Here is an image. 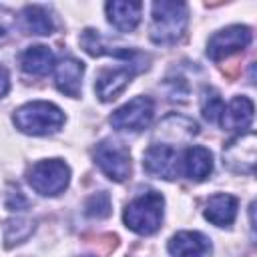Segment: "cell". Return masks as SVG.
Returning a JSON list of instances; mask_svg holds the SVG:
<instances>
[{
	"mask_svg": "<svg viewBox=\"0 0 257 257\" xmlns=\"http://www.w3.org/2000/svg\"><path fill=\"white\" fill-rule=\"evenodd\" d=\"M249 42H251V28L241 26V24L227 26L209 38L207 56L211 60H221V58L231 56L233 52L243 50L245 46H249Z\"/></svg>",
	"mask_w": 257,
	"mask_h": 257,
	"instance_id": "cell-7",
	"label": "cell"
},
{
	"mask_svg": "<svg viewBox=\"0 0 257 257\" xmlns=\"http://www.w3.org/2000/svg\"><path fill=\"white\" fill-rule=\"evenodd\" d=\"M6 207L12 209V211L26 207V199L22 197V193H20L18 189H16V191H10V193L6 195Z\"/></svg>",
	"mask_w": 257,
	"mask_h": 257,
	"instance_id": "cell-23",
	"label": "cell"
},
{
	"mask_svg": "<svg viewBox=\"0 0 257 257\" xmlns=\"http://www.w3.org/2000/svg\"><path fill=\"white\" fill-rule=\"evenodd\" d=\"M110 197L108 193L100 191V193H94L92 197H88L86 205H84V213L88 217H94V219H104L110 215Z\"/></svg>",
	"mask_w": 257,
	"mask_h": 257,
	"instance_id": "cell-21",
	"label": "cell"
},
{
	"mask_svg": "<svg viewBox=\"0 0 257 257\" xmlns=\"http://www.w3.org/2000/svg\"><path fill=\"white\" fill-rule=\"evenodd\" d=\"M155 114V104L149 96H135L120 108H116L110 116V124L116 131H131L139 133L145 131Z\"/></svg>",
	"mask_w": 257,
	"mask_h": 257,
	"instance_id": "cell-6",
	"label": "cell"
},
{
	"mask_svg": "<svg viewBox=\"0 0 257 257\" xmlns=\"http://www.w3.org/2000/svg\"><path fill=\"white\" fill-rule=\"evenodd\" d=\"M106 18L108 22L120 30V32H131L137 28L139 20H141V10L143 4L141 2H122V0H112L106 2Z\"/></svg>",
	"mask_w": 257,
	"mask_h": 257,
	"instance_id": "cell-13",
	"label": "cell"
},
{
	"mask_svg": "<svg viewBox=\"0 0 257 257\" xmlns=\"http://www.w3.org/2000/svg\"><path fill=\"white\" fill-rule=\"evenodd\" d=\"M80 44H82V48H84L90 56H102V54H112V56H116V54L104 44V40L100 38V34H98L96 30H92V28H86V30L82 32ZM116 58H118V56H116Z\"/></svg>",
	"mask_w": 257,
	"mask_h": 257,
	"instance_id": "cell-20",
	"label": "cell"
},
{
	"mask_svg": "<svg viewBox=\"0 0 257 257\" xmlns=\"http://www.w3.org/2000/svg\"><path fill=\"white\" fill-rule=\"evenodd\" d=\"M221 126L229 131H245L253 122V102L247 96H235L221 114Z\"/></svg>",
	"mask_w": 257,
	"mask_h": 257,
	"instance_id": "cell-15",
	"label": "cell"
},
{
	"mask_svg": "<svg viewBox=\"0 0 257 257\" xmlns=\"http://www.w3.org/2000/svg\"><path fill=\"white\" fill-rule=\"evenodd\" d=\"M163 207L165 199L157 191H147L139 197H135L126 209H124V225L135 231L137 235H153L159 231L163 221Z\"/></svg>",
	"mask_w": 257,
	"mask_h": 257,
	"instance_id": "cell-2",
	"label": "cell"
},
{
	"mask_svg": "<svg viewBox=\"0 0 257 257\" xmlns=\"http://www.w3.org/2000/svg\"><path fill=\"white\" fill-rule=\"evenodd\" d=\"M8 88H10V76H8L6 66H2V64H0V98H2V96H6Z\"/></svg>",
	"mask_w": 257,
	"mask_h": 257,
	"instance_id": "cell-24",
	"label": "cell"
},
{
	"mask_svg": "<svg viewBox=\"0 0 257 257\" xmlns=\"http://www.w3.org/2000/svg\"><path fill=\"white\" fill-rule=\"evenodd\" d=\"M187 28V6L183 2H155L151 38L157 44L177 42Z\"/></svg>",
	"mask_w": 257,
	"mask_h": 257,
	"instance_id": "cell-3",
	"label": "cell"
},
{
	"mask_svg": "<svg viewBox=\"0 0 257 257\" xmlns=\"http://www.w3.org/2000/svg\"><path fill=\"white\" fill-rule=\"evenodd\" d=\"M225 102L221 98V94L215 88H205L203 96H201V112L209 122H219L221 114H223Z\"/></svg>",
	"mask_w": 257,
	"mask_h": 257,
	"instance_id": "cell-19",
	"label": "cell"
},
{
	"mask_svg": "<svg viewBox=\"0 0 257 257\" xmlns=\"http://www.w3.org/2000/svg\"><path fill=\"white\" fill-rule=\"evenodd\" d=\"M181 171L193 181L207 179L213 171L211 151L205 149V147H187L183 157H181Z\"/></svg>",
	"mask_w": 257,
	"mask_h": 257,
	"instance_id": "cell-14",
	"label": "cell"
},
{
	"mask_svg": "<svg viewBox=\"0 0 257 257\" xmlns=\"http://www.w3.org/2000/svg\"><path fill=\"white\" fill-rule=\"evenodd\" d=\"M94 161L110 181H124L131 175V153L118 141H102L94 149Z\"/></svg>",
	"mask_w": 257,
	"mask_h": 257,
	"instance_id": "cell-5",
	"label": "cell"
},
{
	"mask_svg": "<svg viewBox=\"0 0 257 257\" xmlns=\"http://www.w3.org/2000/svg\"><path fill=\"white\" fill-rule=\"evenodd\" d=\"M32 221H26V219H16V221H8V225H6V245H12V243H20V241H24L30 233H32V229H24L22 231V227H26V225H30Z\"/></svg>",
	"mask_w": 257,
	"mask_h": 257,
	"instance_id": "cell-22",
	"label": "cell"
},
{
	"mask_svg": "<svg viewBox=\"0 0 257 257\" xmlns=\"http://www.w3.org/2000/svg\"><path fill=\"white\" fill-rule=\"evenodd\" d=\"M12 120L18 131L32 137H42L56 133L64 124V112L48 100H32L16 108Z\"/></svg>",
	"mask_w": 257,
	"mask_h": 257,
	"instance_id": "cell-1",
	"label": "cell"
},
{
	"mask_svg": "<svg viewBox=\"0 0 257 257\" xmlns=\"http://www.w3.org/2000/svg\"><path fill=\"white\" fill-rule=\"evenodd\" d=\"M20 24H22V30H26L28 34H38V36L52 34L54 30V22L50 14L40 6H26L20 12Z\"/></svg>",
	"mask_w": 257,
	"mask_h": 257,
	"instance_id": "cell-18",
	"label": "cell"
},
{
	"mask_svg": "<svg viewBox=\"0 0 257 257\" xmlns=\"http://www.w3.org/2000/svg\"><path fill=\"white\" fill-rule=\"evenodd\" d=\"M82 74H84V64L72 56H66L54 64V82L56 88L66 94L76 98L80 94V84H82Z\"/></svg>",
	"mask_w": 257,
	"mask_h": 257,
	"instance_id": "cell-10",
	"label": "cell"
},
{
	"mask_svg": "<svg viewBox=\"0 0 257 257\" xmlns=\"http://www.w3.org/2000/svg\"><path fill=\"white\" fill-rule=\"evenodd\" d=\"M28 183L36 193L44 197H54L68 187L70 167L60 159L38 161L28 169Z\"/></svg>",
	"mask_w": 257,
	"mask_h": 257,
	"instance_id": "cell-4",
	"label": "cell"
},
{
	"mask_svg": "<svg viewBox=\"0 0 257 257\" xmlns=\"http://www.w3.org/2000/svg\"><path fill=\"white\" fill-rule=\"evenodd\" d=\"M82 257H92V255H82Z\"/></svg>",
	"mask_w": 257,
	"mask_h": 257,
	"instance_id": "cell-25",
	"label": "cell"
},
{
	"mask_svg": "<svg viewBox=\"0 0 257 257\" xmlns=\"http://www.w3.org/2000/svg\"><path fill=\"white\" fill-rule=\"evenodd\" d=\"M169 253L173 257H207L211 241L199 231H179L169 241Z\"/></svg>",
	"mask_w": 257,
	"mask_h": 257,
	"instance_id": "cell-12",
	"label": "cell"
},
{
	"mask_svg": "<svg viewBox=\"0 0 257 257\" xmlns=\"http://www.w3.org/2000/svg\"><path fill=\"white\" fill-rule=\"evenodd\" d=\"M223 163L235 173H253L255 165V135H239L223 149Z\"/></svg>",
	"mask_w": 257,
	"mask_h": 257,
	"instance_id": "cell-9",
	"label": "cell"
},
{
	"mask_svg": "<svg viewBox=\"0 0 257 257\" xmlns=\"http://www.w3.org/2000/svg\"><path fill=\"white\" fill-rule=\"evenodd\" d=\"M20 66L24 72L34 74V76H44L52 70L54 66V54L48 46L44 44H36V46H28L22 56H20Z\"/></svg>",
	"mask_w": 257,
	"mask_h": 257,
	"instance_id": "cell-17",
	"label": "cell"
},
{
	"mask_svg": "<svg viewBox=\"0 0 257 257\" xmlns=\"http://www.w3.org/2000/svg\"><path fill=\"white\" fill-rule=\"evenodd\" d=\"M143 167L149 175L159 177V179H177L181 173V157L171 145H151L143 157Z\"/></svg>",
	"mask_w": 257,
	"mask_h": 257,
	"instance_id": "cell-8",
	"label": "cell"
},
{
	"mask_svg": "<svg viewBox=\"0 0 257 257\" xmlns=\"http://www.w3.org/2000/svg\"><path fill=\"white\" fill-rule=\"evenodd\" d=\"M237 199L227 193H217L207 201L205 219L217 227H229L237 217Z\"/></svg>",
	"mask_w": 257,
	"mask_h": 257,
	"instance_id": "cell-16",
	"label": "cell"
},
{
	"mask_svg": "<svg viewBox=\"0 0 257 257\" xmlns=\"http://www.w3.org/2000/svg\"><path fill=\"white\" fill-rule=\"evenodd\" d=\"M133 74H135L133 68H122V66L102 70V72L96 76V82H94L96 96H98L102 102L114 100L118 94L124 92V88L128 86Z\"/></svg>",
	"mask_w": 257,
	"mask_h": 257,
	"instance_id": "cell-11",
	"label": "cell"
}]
</instances>
